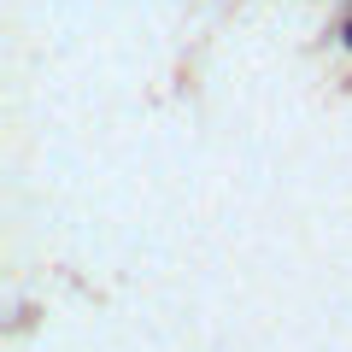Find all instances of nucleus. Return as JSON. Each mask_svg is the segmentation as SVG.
<instances>
[{"mask_svg": "<svg viewBox=\"0 0 352 352\" xmlns=\"http://www.w3.org/2000/svg\"><path fill=\"white\" fill-rule=\"evenodd\" d=\"M340 47L352 53V18H346V24H340Z\"/></svg>", "mask_w": 352, "mask_h": 352, "instance_id": "1", "label": "nucleus"}]
</instances>
